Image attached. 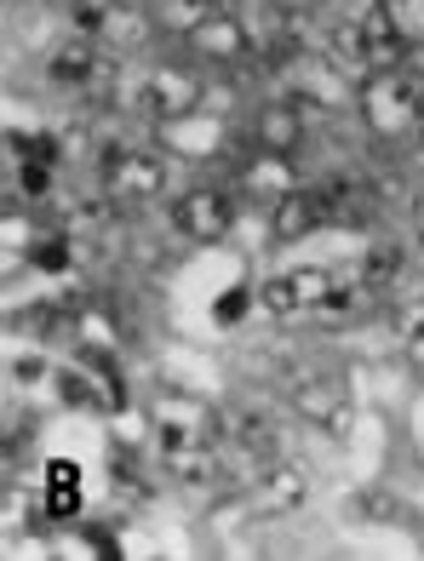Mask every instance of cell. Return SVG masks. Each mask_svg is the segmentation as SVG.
<instances>
[{
	"label": "cell",
	"mask_w": 424,
	"mask_h": 561,
	"mask_svg": "<svg viewBox=\"0 0 424 561\" xmlns=\"http://www.w3.org/2000/svg\"><path fill=\"white\" fill-rule=\"evenodd\" d=\"M69 339H75V350H121V321H115V310H104V304H81L75 310V321H69Z\"/></svg>",
	"instance_id": "cell-17"
},
{
	"label": "cell",
	"mask_w": 424,
	"mask_h": 561,
	"mask_svg": "<svg viewBox=\"0 0 424 561\" xmlns=\"http://www.w3.org/2000/svg\"><path fill=\"white\" fill-rule=\"evenodd\" d=\"M110 53L98 41H87V35H64V41H53L46 46V87L53 92H87V87H98L104 81V64Z\"/></svg>",
	"instance_id": "cell-9"
},
{
	"label": "cell",
	"mask_w": 424,
	"mask_h": 561,
	"mask_svg": "<svg viewBox=\"0 0 424 561\" xmlns=\"http://www.w3.org/2000/svg\"><path fill=\"white\" fill-rule=\"evenodd\" d=\"M18 247H23V259H30V218H18V213H7V259H18Z\"/></svg>",
	"instance_id": "cell-29"
},
{
	"label": "cell",
	"mask_w": 424,
	"mask_h": 561,
	"mask_svg": "<svg viewBox=\"0 0 424 561\" xmlns=\"http://www.w3.org/2000/svg\"><path fill=\"white\" fill-rule=\"evenodd\" d=\"M184 46H190V58H202V64H213V69H247L253 64V35H247V23L236 18V12H213V18H202L195 30L184 35Z\"/></svg>",
	"instance_id": "cell-6"
},
{
	"label": "cell",
	"mask_w": 424,
	"mask_h": 561,
	"mask_svg": "<svg viewBox=\"0 0 424 561\" xmlns=\"http://www.w3.org/2000/svg\"><path fill=\"white\" fill-rule=\"evenodd\" d=\"M58 167H46V161H18L12 167V201L23 195V201H53L58 195Z\"/></svg>",
	"instance_id": "cell-22"
},
{
	"label": "cell",
	"mask_w": 424,
	"mask_h": 561,
	"mask_svg": "<svg viewBox=\"0 0 424 561\" xmlns=\"http://www.w3.org/2000/svg\"><path fill=\"white\" fill-rule=\"evenodd\" d=\"M81 465H75V458H53V465H46V516L53 522H75L81 516Z\"/></svg>",
	"instance_id": "cell-16"
},
{
	"label": "cell",
	"mask_w": 424,
	"mask_h": 561,
	"mask_svg": "<svg viewBox=\"0 0 424 561\" xmlns=\"http://www.w3.org/2000/svg\"><path fill=\"white\" fill-rule=\"evenodd\" d=\"M104 18H110V0H69V35L98 41L104 35Z\"/></svg>",
	"instance_id": "cell-25"
},
{
	"label": "cell",
	"mask_w": 424,
	"mask_h": 561,
	"mask_svg": "<svg viewBox=\"0 0 424 561\" xmlns=\"http://www.w3.org/2000/svg\"><path fill=\"white\" fill-rule=\"evenodd\" d=\"M167 184H172V167L156 156V149H127V144H104V149H98V190H104L115 207L161 201Z\"/></svg>",
	"instance_id": "cell-1"
},
{
	"label": "cell",
	"mask_w": 424,
	"mask_h": 561,
	"mask_svg": "<svg viewBox=\"0 0 424 561\" xmlns=\"http://www.w3.org/2000/svg\"><path fill=\"white\" fill-rule=\"evenodd\" d=\"M362 121L373 126L379 138H402L419 126L424 110V69H390V75H367L362 81Z\"/></svg>",
	"instance_id": "cell-2"
},
{
	"label": "cell",
	"mask_w": 424,
	"mask_h": 561,
	"mask_svg": "<svg viewBox=\"0 0 424 561\" xmlns=\"http://www.w3.org/2000/svg\"><path fill=\"white\" fill-rule=\"evenodd\" d=\"M202 98H207V81H195L184 64L144 69L138 110L156 121V126H179V121H190V115H202Z\"/></svg>",
	"instance_id": "cell-4"
},
{
	"label": "cell",
	"mask_w": 424,
	"mask_h": 561,
	"mask_svg": "<svg viewBox=\"0 0 424 561\" xmlns=\"http://www.w3.org/2000/svg\"><path fill=\"white\" fill-rule=\"evenodd\" d=\"M149 436L156 447H218L224 442V419L218 407L190 396V390H161L149 407Z\"/></svg>",
	"instance_id": "cell-3"
},
{
	"label": "cell",
	"mask_w": 424,
	"mask_h": 561,
	"mask_svg": "<svg viewBox=\"0 0 424 561\" xmlns=\"http://www.w3.org/2000/svg\"><path fill=\"white\" fill-rule=\"evenodd\" d=\"M172 229L190 241H224L236 229V201L230 190H218V184H195L184 190L179 201H172Z\"/></svg>",
	"instance_id": "cell-7"
},
{
	"label": "cell",
	"mask_w": 424,
	"mask_h": 561,
	"mask_svg": "<svg viewBox=\"0 0 424 561\" xmlns=\"http://www.w3.org/2000/svg\"><path fill=\"white\" fill-rule=\"evenodd\" d=\"M156 458H161V476L179 493H207L224 481V453L218 447H156Z\"/></svg>",
	"instance_id": "cell-12"
},
{
	"label": "cell",
	"mask_w": 424,
	"mask_h": 561,
	"mask_svg": "<svg viewBox=\"0 0 424 561\" xmlns=\"http://www.w3.org/2000/svg\"><path fill=\"white\" fill-rule=\"evenodd\" d=\"M328 201H321L316 184H298L276 201V213H270V229H276V241H305L316 229H328Z\"/></svg>",
	"instance_id": "cell-13"
},
{
	"label": "cell",
	"mask_w": 424,
	"mask_h": 561,
	"mask_svg": "<svg viewBox=\"0 0 424 561\" xmlns=\"http://www.w3.org/2000/svg\"><path fill=\"white\" fill-rule=\"evenodd\" d=\"M390 12H396V30L413 46H424V0H390Z\"/></svg>",
	"instance_id": "cell-27"
},
{
	"label": "cell",
	"mask_w": 424,
	"mask_h": 561,
	"mask_svg": "<svg viewBox=\"0 0 424 561\" xmlns=\"http://www.w3.org/2000/svg\"><path fill=\"white\" fill-rule=\"evenodd\" d=\"M213 7H218V12H236V7H241V0H213Z\"/></svg>",
	"instance_id": "cell-31"
},
{
	"label": "cell",
	"mask_w": 424,
	"mask_h": 561,
	"mask_svg": "<svg viewBox=\"0 0 424 561\" xmlns=\"http://www.w3.org/2000/svg\"><path fill=\"white\" fill-rule=\"evenodd\" d=\"M41 378H46V362H41V355H18V362H12V385L35 390Z\"/></svg>",
	"instance_id": "cell-28"
},
{
	"label": "cell",
	"mask_w": 424,
	"mask_h": 561,
	"mask_svg": "<svg viewBox=\"0 0 424 561\" xmlns=\"http://www.w3.org/2000/svg\"><path fill=\"white\" fill-rule=\"evenodd\" d=\"M287 407L305 424L328 430V436H351V396L333 373H310V378H293L287 385Z\"/></svg>",
	"instance_id": "cell-5"
},
{
	"label": "cell",
	"mask_w": 424,
	"mask_h": 561,
	"mask_svg": "<svg viewBox=\"0 0 424 561\" xmlns=\"http://www.w3.org/2000/svg\"><path fill=\"white\" fill-rule=\"evenodd\" d=\"M390 339L402 344V350H413V355H424V287L408 293V298H396V310H390Z\"/></svg>",
	"instance_id": "cell-19"
},
{
	"label": "cell",
	"mask_w": 424,
	"mask_h": 561,
	"mask_svg": "<svg viewBox=\"0 0 424 561\" xmlns=\"http://www.w3.org/2000/svg\"><path fill=\"white\" fill-rule=\"evenodd\" d=\"M259 304H264V310L276 316V321H293V316H305V310H298V293H293V270L270 275L264 287H259Z\"/></svg>",
	"instance_id": "cell-23"
},
{
	"label": "cell",
	"mask_w": 424,
	"mask_h": 561,
	"mask_svg": "<svg viewBox=\"0 0 424 561\" xmlns=\"http://www.w3.org/2000/svg\"><path fill=\"white\" fill-rule=\"evenodd\" d=\"M339 280H344V275H333L328 264H298V270H293V293H298V310H310V316H316L321 304H328V298L339 293Z\"/></svg>",
	"instance_id": "cell-20"
},
{
	"label": "cell",
	"mask_w": 424,
	"mask_h": 561,
	"mask_svg": "<svg viewBox=\"0 0 424 561\" xmlns=\"http://www.w3.org/2000/svg\"><path fill=\"white\" fill-rule=\"evenodd\" d=\"M247 298H253V293H247V287H236V293H224V298H218V327H236V316L247 310Z\"/></svg>",
	"instance_id": "cell-30"
},
{
	"label": "cell",
	"mask_w": 424,
	"mask_h": 561,
	"mask_svg": "<svg viewBox=\"0 0 424 561\" xmlns=\"http://www.w3.org/2000/svg\"><path fill=\"white\" fill-rule=\"evenodd\" d=\"M362 23V58H367V75H390V69H408L413 64V41L396 30V12L390 0H367L356 12Z\"/></svg>",
	"instance_id": "cell-8"
},
{
	"label": "cell",
	"mask_w": 424,
	"mask_h": 561,
	"mask_svg": "<svg viewBox=\"0 0 424 561\" xmlns=\"http://www.w3.org/2000/svg\"><path fill=\"white\" fill-rule=\"evenodd\" d=\"M305 138H310V121H305V110H298L293 98H270V104H259L253 149H264V156H298Z\"/></svg>",
	"instance_id": "cell-11"
},
{
	"label": "cell",
	"mask_w": 424,
	"mask_h": 561,
	"mask_svg": "<svg viewBox=\"0 0 424 561\" xmlns=\"http://www.w3.org/2000/svg\"><path fill=\"white\" fill-rule=\"evenodd\" d=\"M402 275H408V247L402 241H373L362 252V293H390V287H402Z\"/></svg>",
	"instance_id": "cell-15"
},
{
	"label": "cell",
	"mask_w": 424,
	"mask_h": 561,
	"mask_svg": "<svg viewBox=\"0 0 424 561\" xmlns=\"http://www.w3.org/2000/svg\"><path fill=\"white\" fill-rule=\"evenodd\" d=\"M241 184L247 190H264V195H287L298 190V172H293V156H264V149H253V161L241 167Z\"/></svg>",
	"instance_id": "cell-18"
},
{
	"label": "cell",
	"mask_w": 424,
	"mask_h": 561,
	"mask_svg": "<svg viewBox=\"0 0 424 561\" xmlns=\"http://www.w3.org/2000/svg\"><path fill=\"white\" fill-rule=\"evenodd\" d=\"M419 252H424V229H419Z\"/></svg>",
	"instance_id": "cell-32"
},
{
	"label": "cell",
	"mask_w": 424,
	"mask_h": 561,
	"mask_svg": "<svg viewBox=\"0 0 424 561\" xmlns=\"http://www.w3.org/2000/svg\"><path fill=\"white\" fill-rule=\"evenodd\" d=\"M149 12L138 7V0H110V18H104V35H98V46H104L110 58H138L149 46Z\"/></svg>",
	"instance_id": "cell-14"
},
{
	"label": "cell",
	"mask_w": 424,
	"mask_h": 561,
	"mask_svg": "<svg viewBox=\"0 0 424 561\" xmlns=\"http://www.w3.org/2000/svg\"><path fill=\"white\" fill-rule=\"evenodd\" d=\"M230 442L253 447V453H264V458H276V424H270L259 407H241V413L230 419Z\"/></svg>",
	"instance_id": "cell-21"
},
{
	"label": "cell",
	"mask_w": 424,
	"mask_h": 561,
	"mask_svg": "<svg viewBox=\"0 0 424 561\" xmlns=\"http://www.w3.org/2000/svg\"><path fill=\"white\" fill-rule=\"evenodd\" d=\"M305 504H310V476L298 465H282V458L247 488V510L253 516H298Z\"/></svg>",
	"instance_id": "cell-10"
},
{
	"label": "cell",
	"mask_w": 424,
	"mask_h": 561,
	"mask_svg": "<svg viewBox=\"0 0 424 561\" xmlns=\"http://www.w3.org/2000/svg\"><path fill=\"white\" fill-rule=\"evenodd\" d=\"M373 195H379V207H413V190H408V172H379L373 178Z\"/></svg>",
	"instance_id": "cell-26"
},
{
	"label": "cell",
	"mask_w": 424,
	"mask_h": 561,
	"mask_svg": "<svg viewBox=\"0 0 424 561\" xmlns=\"http://www.w3.org/2000/svg\"><path fill=\"white\" fill-rule=\"evenodd\" d=\"M30 264L46 270V275H75V270H69V236H64V229H53L46 241L30 247Z\"/></svg>",
	"instance_id": "cell-24"
}]
</instances>
